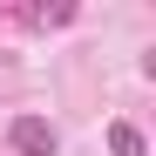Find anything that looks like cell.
Instances as JSON below:
<instances>
[{
    "mask_svg": "<svg viewBox=\"0 0 156 156\" xmlns=\"http://www.w3.org/2000/svg\"><path fill=\"white\" fill-rule=\"evenodd\" d=\"M7 143H14L20 156H55L61 136H55V122H48V115H14V122H7Z\"/></svg>",
    "mask_w": 156,
    "mask_h": 156,
    "instance_id": "1",
    "label": "cell"
},
{
    "mask_svg": "<svg viewBox=\"0 0 156 156\" xmlns=\"http://www.w3.org/2000/svg\"><path fill=\"white\" fill-rule=\"evenodd\" d=\"M34 20H41V27H68L75 7H34Z\"/></svg>",
    "mask_w": 156,
    "mask_h": 156,
    "instance_id": "3",
    "label": "cell"
},
{
    "mask_svg": "<svg viewBox=\"0 0 156 156\" xmlns=\"http://www.w3.org/2000/svg\"><path fill=\"white\" fill-rule=\"evenodd\" d=\"M109 156H149L143 129H136V122H109Z\"/></svg>",
    "mask_w": 156,
    "mask_h": 156,
    "instance_id": "2",
    "label": "cell"
}]
</instances>
